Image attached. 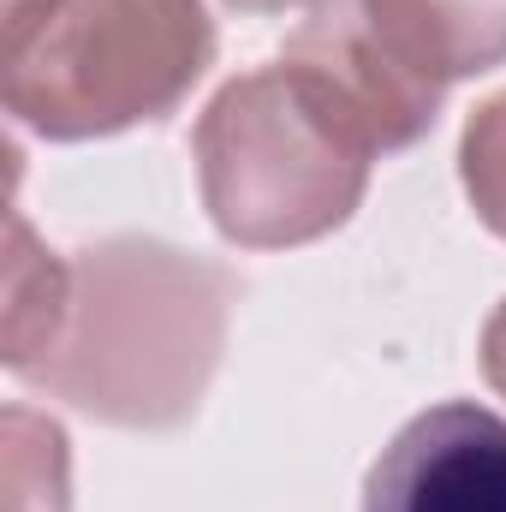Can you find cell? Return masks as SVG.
Wrapping results in <instances>:
<instances>
[{"instance_id":"cell-1","label":"cell","mask_w":506,"mask_h":512,"mask_svg":"<svg viewBox=\"0 0 506 512\" xmlns=\"http://www.w3.org/2000/svg\"><path fill=\"white\" fill-rule=\"evenodd\" d=\"M233 274L167 239H96L72 256L54 346L18 376L114 429H179L197 417L227 346Z\"/></svg>"},{"instance_id":"cell-2","label":"cell","mask_w":506,"mask_h":512,"mask_svg":"<svg viewBox=\"0 0 506 512\" xmlns=\"http://www.w3.org/2000/svg\"><path fill=\"white\" fill-rule=\"evenodd\" d=\"M191 149L203 209L239 251H292L346 227L381 155L370 120L286 54L221 84Z\"/></svg>"},{"instance_id":"cell-3","label":"cell","mask_w":506,"mask_h":512,"mask_svg":"<svg viewBox=\"0 0 506 512\" xmlns=\"http://www.w3.org/2000/svg\"><path fill=\"white\" fill-rule=\"evenodd\" d=\"M209 66L203 0H6L0 102L48 143L167 120Z\"/></svg>"},{"instance_id":"cell-4","label":"cell","mask_w":506,"mask_h":512,"mask_svg":"<svg viewBox=\"0 0 506 512\" xmlns=\"http://www.w3.org/2000/svg\"><path fill=\"white\" fill-rule=\"evenodd\" d=\"M364 512H506V417L471 399L411 417L364 477Z\"/></svg>"},{"instance_id":"cell-5","label":"cell","mask_w":506,"mask_h":512,"mask_svg":"<svg viewBox=\"0 0 506 512\" xmlns=\"http://www.w3.org/2000/svg\"><path fill=\"white\" fill-rule=\"evenodd\" d=\"M286 60L316 66V72L370 120L381 155L417 143L423 131L441 120V96H447V90H429L423 78H411V72L381 48V36L370 30V18H364L358 0H316L310 18L286 36Z\"/></svg>"},{"instance_id":"cell-6","label":"cell","mask_w":506,"mask_h":512,"mask_svg":"<svg viewBox=\"0 0 506 512\" xmlns=\"http://www.w3.org/2000/svg\"><path fill=\"white\" fill-rule=\"evenodd\" d=\"M381 48L423 78L453 90L506 66V0H358Z\"/></svg>"},{"instance_id":"cell-7","label":"cell","mask_w":506,"mask_h":512,"mask_svg":"<svg viewBox=\"0 0 506 512\" xmlns=\"http://www.w3.org/2000/svg\"><path fill=\"white\" fill-rule=\"evenodd\" d=\"M66 292H72V262L42 251L30 221L12 209L6 215V334H0V358L12 376H24L54 346Z\"/></svg>"},{"instance_id":"cell-8","label":"cell","mask_w":506,"mask_h":512,"mask_svg":"<svg viewBox=\"0 0 506 512\" xmlns=\"http://www.w3.org/2000/svg\"><path fill=\"white\" fill-rule=\"evenodd\" d=\"M0 512H72L66 429L18 399L0 411Z\"/></svg>"},{"instance_id":"cell-9","label":"cell","mask_w":506,"mask_h":512,"mask_svg":"<svg viewBox=\"0 0 506 512\" xmlns=\"http://www.w3.org/2000/svg\"><path fill=\"white\" fill-rule=\"evenodd\" d=\"M459 179L477 209V221L506 239V96H489L459 137Z\"/></svg>"},{"instance_id":"cell-10","label":"cell","mask_w":506,"mask_h":512,"mask_svg":"<svg viewBox=\"0 0 506 512\" xmlns=\"http://www.w3.org/2000/svg\"><path fill=\"white\" fill-rule=\"evenodd\" d=\"M477 358H483L489 387L506 399V304H495V316L483 322V346H477Z\"/></svg>"},{"instance_id":"cell-11","label":"cell","mask_w":506,"mask_h":512,"mask_svg":"<svg viewBox=\"0 0 506 512\" xmlns=\"http://www.w3.org/2000/svg\"><path fill=\"white\" fill-rule=\"evenodd\" d=\"M239 12H286V6H316V0H227Z\"/></svg>"}]
</instances>
